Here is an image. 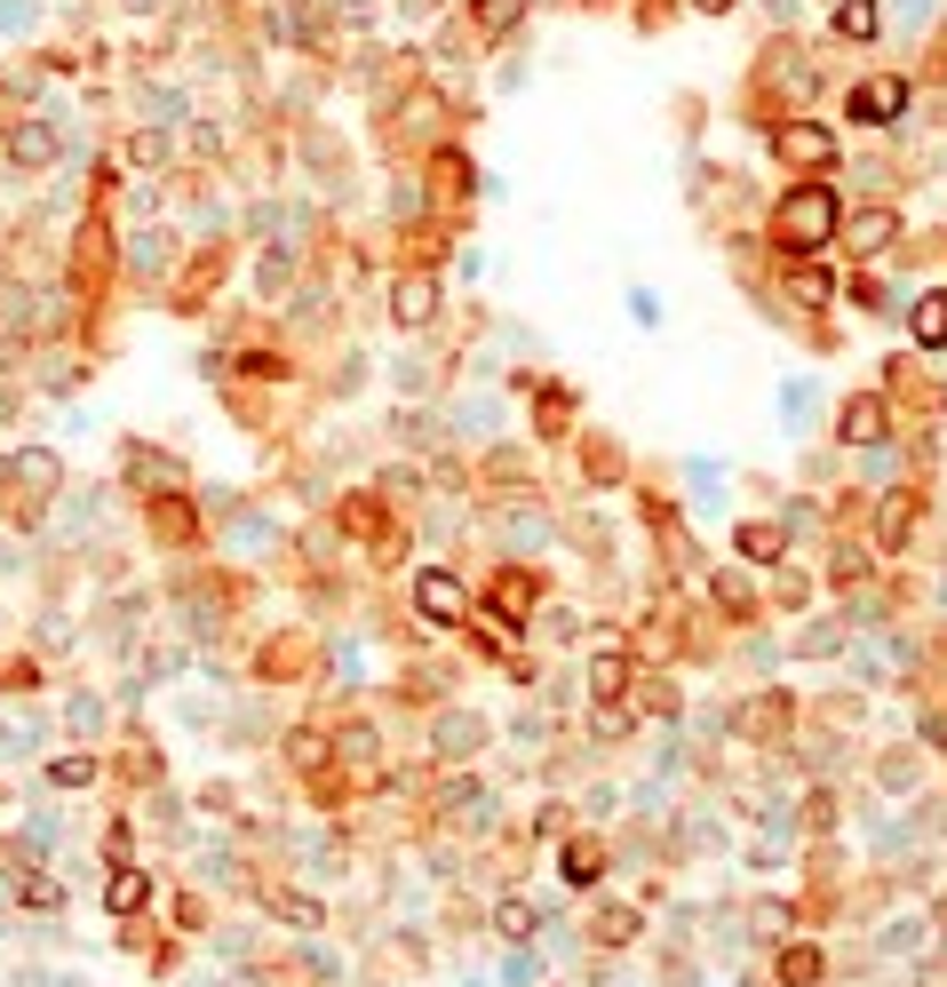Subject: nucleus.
Here are the masks:
<instances>
[{"instance_id": "f257e3e1", "label": "nucleus", "mask_w": 947, "mask_h": 987, "mask_svg": "<svg viewBox=\"0 0 947 987\" xmlns=\"http://www.w3.org/2000/svg\"><path fill=\"white\" fill-rule=\"evenodd\" d=\"M844 231V208L828 184H796L781 199V216H772V240H781V255H821L828 240Z\"/></svg>"}, {"instance_id": "f03ea898", "label": "nucleus", "mask_w": 947, "mask_h": 987, "mask_svg": "<svg viewBox=\"0 0 947 987\" xmlns=\"http://www.w3.org/2000/svg\"><path fill=\"white\" fill-rule=\"evenodd\" d=\"M772 152H781L789 167H804V176H821V167H836V135L812 128V120H789L781 135H772Z\"/></svg>"}, {"instance_id": "7ed1b4c3", "label": "nucleus", "mask_w": 947, "mask_h": 987, "mask_svg": "<svg viewBox=\"0 0 947 987\" xmlns=\"http://www.w3.org/2000/svg\"><path fill=\"white\" fill-rule=\"evenodd\" d=\"M415 614L422 622H462L470 614V590L454 582L447 566H430V573H415Z\"/></svg>"}, {"instance_id": "20e7f679", "label": "nucleus", "mask_w": 947, "mask_h": 987, "mask_svg": "<svg viewBox=\"0 0 947 987\" xmlns=\"http://www.w3.org/2000/svg\"><path fill=\"white\" fill-rule=\"evenodd\" d=\"M900 105H907V80H900V73H876V80L852 88V120H868V128L900 120Z\"/></svg>"}, {"instance_id": "39448f33", "label": "nucleus", "mask_w": 947, "mask_h": 987, "mask_svg": "<svg viewBox=\"0 0 947 987\" xmlns=\"http://www.w3.org/2000/svg\"><path fill=\"white\" fill-rule=\"evenodd\" d=\"M844 240H852V255H884V248L900 240V216H892V208H860Z\"/></svg>"}, {"instance_id": "423d86ee", "label": "nucleus", "mask_w": 947, "mask_h": 987, "mask_svg": "<svg viewBox=\"0 0 947 987\" xmlns=\"http://www.w3.org/2000/svg\"><path fill=\"white\" fill-rule=\"evenodd\" d=\"M836 430L852 438V447H876V438H884V398H844Z\"/></svg>"}, {"instance_id": "0eeeda50", "label": "nucleus", "mask_w": 947, "mask_h": 987, "mask_svg": "<svg viewBox=\"0 0 947 987\" xmlns=\"http://www.w3.org/2000/svg\"><path fill=\"white\" fill-rule=\"evenodd\" d=\"M430 311H438V287L422 279V271H415V279H398V295H390V319H398V327H422Z\"/></svg>"}, {"instance_id": "6e6552de", "label": "nucleus", "mask_w": 947, "mask_h": 987, "mask_svg": "<svg viewBox=\"0 0 947 987\" xmlns=\"http://www.w3.org/2000/svg\"><path fill=\"white\" fill-rule=\"evenodd\" d=\"M478 741H486L478 717H462V709H454V717H438V757H470Z\"/></svg>"}, {"instance_id": "1a4fd4ad", "label": "nucleus", "mask_w": 947, "mask_h": 987, "mask_svg": "<svg viewBox=\"0 0 947 987\" xmlns=\"http://www.w3.org/2000/svg\"><path fill=\"white\" fill-rule=\"evenodd\" d=\"M9 152H16L24 167H48V160H56V128H41V120H24V128L9 135Z\"/></svg>"}, {"instance_id": "9d476101", "label": "nucleus", "mask_w": 947, "mask_h": 987, "mask_svg": "<svg viewBox=\"0 0 947 987\" xmlns=\"http://www.w3.org/2000/svg\"><path fill=\"white\" fill-rule=\"evenodd\" d=\"M9 479H16V486H32V494H48V486L64 479V470H56V454H41V447H32V454H16V462H9Z\"/></svg>"}, {"instance_id": "9b49d317", "label": "nucleus", "mask_w": 947, "mask_h": 987, "mask_svg": "<svg viewBox=\"0 0 947 987\" xmlns=\"http://www.w3.org/2000/svg\"><path fill=\"white\" fill-rule=\"evenodd\" d=\"M144 892H152L144 868H120V876L104 884V908H112V915H135V908H144Z\"/></svg>"}, {"instance_id": "f8f14e48", "label": "nucleus", "mask_w": 947, "mask_h": 987, "mask_svg": "<svg viewBox=\"0 0 947 987\" xmlns=\"http://www.w3.org/2000/svg\"><path fill=\"white\" fill-rule=\"evenodd\" d=\"M128 470H135V479H152V486H184V470L167 462V454H152V447H135V454H128Z\"/></svg>"}, {"instance_id": "ddd939ff", "label": "nucleus", "mask_w": 947, "mask_h": 987, "mask_svg": "<svg viewBox=\"0 0 947 987\" xmlns=\"http://www.w3.org/2000/svg\"><path fill=\"white\" fill-rule=\"evenodd\" d=\"M494 924H502V940H533V900H518V892H510V900L494 908Z\"/></svg>"}, {"instance_id": "4468645a", "label": "nucleus", "mask_w": 947, "mask_h": 987, "mask_svg": "<svg viewBox=\"0 0 947 987\" xmlns=\"http://www.w3.org/2000/svg\"><path fill=\"white\" fill-rule=\"evenodd\" d=\"M916 343H947V295H924L916 303Z\"/></svg>"}, {"instance_id": "2eb2a0df", "label": "nucleus", "mask_w": 947, "mask_h": 987, "mask_svg": "<svg viewBox=\"0 0 947 987\" xmlns=\"http://www.w3.org/2000/svg\"><path fill=\"white\" fill-rule=\"evenodd\" d=\"M836 32H844V41H868V32H876V0H844V9H836Z\"/></svg>"}, {"instance_id": "dca6fc26", "label": "nucleus", "mask_w": 947, "mask_h": 987, "mask_svg": "<svg viewBox=\"0 0 947 987\" xmlns=\"http://www.w3.org/2000/svg\"><path fill=\"white\" fill-rule=\"evenodd\" d=\"M590 686H597V693H621V686H629V661L614 654V645H605V654L590 661Z\"/></svg>"}, {"instance_id": "f3484780", "label": "nucleus", "mask_w": 947, "mask_h": 987, "mask_svg": "<svg viewBox=\"0 0 947 987\" xmlns=\"http://www.w3.org/2000/svg\"><path fill=\"white\" fill-rule=\"evenodd\" d=\"M740 558H781V526H740Z\"/></svg>"}, {"instance_id": "a211bd4d", "label": "nucleus", "mask_w": 947, "mask_h": 987, "mask_svg": "<svg viewBox=\"0 0 947 987\" xmlns=\"http://www.w3.org/2000/svg\"><path fill=\"white\" fill-rule=\"evenodd\" d=\"M494 605H502V614H526V605H533V582H526V573H502V582H494Z\"/></svg>"}, {"instance_id": "6ab92c4d", "label": "nucleus", "mask_w": 947, "mask_h": 987, "mask_svg": "<svg viewBox=\"0 0 947 987\" xmlns=\"http://www.w3.org/2000/svg\"><path fill=\"white\" fill-rule=\"evenodd\" d=\"M565 876H573V884H597V844H590V836L565 844Z\"/></svg>"}, {"instance_id": "aec40b11", "label": "nucleus", "mask_w": 947, "mask_h": 987, "mask_svg": "<svg viewBox=\"0 0 947 987\" xmlns=\"http://www.w3.org/2000/svg\"><path fill=\"white\" fill-rule=\"evenodd\" d=\"M907 526H916V502L892 494V502H884V541H907Z\"/></svg>"}, {"instance_id": "412c9836", "label": "nucleus", "mask_w": 947, "mask_h": 987, "mask_svg": "<svg viewBox=\"0 0 947 987\" xmlns=\"http://www.w3.org/2000/svg\"><path fill=\"white\" fill-rule=\"evenodd\" d=\"M96 780V757H56V789H88Z\"/></svg>"}, {"instance_id": "4be33fe9", "label": "nucleus", "mask_w": 947, "mask_h": 987, "mask_svg": "<svg viewBox=\"0 0 947 987\" xmlns=\"http://www.w3.org/2000/svg\"><path fill=\"white\" fill-rule=\"evenodd\" d=\"M135 271H167V231H144V240H135Z\"/></svg>"}, {"instance_id": "5701e85b", "label": "nucleus", "mask_w": 947, "mask_h": 987, "mask_svg": "<svg viewBox=\"0 0 947 987\" xmlns=\"http://www.w3.org/2000/svg\"><path fill=\"white\" fill-rule=\"evenodd\" d=\"M287 757H295L302 772H319V757H327V741H319V733H295V741H287Z\"/></svg>"}, {"instance_id": "b1692460", "label": "nucleus", "mask_w": 947, "mask_h": 987, "mask_svg": "<svg viewBox=\"0 0 947 987\" xmlns=\"http://www.w3.org/2000/svg\"><path fill=\"white\" fill-rule=\"evenodd\" d=\"M271 908H279V915H287V924H319V908H311V900H302V892H271Z\"/></svg>"}, {"instance_id": "393cba45", "label": "nucleus", "mask_w": 947, "mask_h": 987, "mask_svg": "<svg viewBox=\"0 0 947 987\" xmlns=\"http://www.w3.org/2000/svg\"><path fill=\"white\" fill-rule=\"evenodd\" d=\"M510 17H518V0H478V24H486V32H502Z\"/></svg>"}, {"instance_id": "a878e982", "label": "nucleus", "mask_w": 947, "mask_h": 987, "mask_svg": "<svg viewBox=\"0 0 947 987\" xmlns=\"http://www.w3.org/2000/svg\"><path fill=\"white\" fill-rule=\"evenodd\" d=\"M781 972H789V979H812V972H821V956H812V947H796V956H781Z\"/></svg>"}, {"instance_id": "bb28decb", "label": "nucleus", "mask_w": 947, "mask_h": 987, "mask_svg": "<svg viewBox=\"0 0 947 987\" xmlns=\"http://www.w3.org/2000/svg\"><path fill=\"white\" fill-rule=\"evenodd\" d=\"M128 9H135V17H152V9H167V0H128Z\"/></svg>"}, {"instance_id": "cd10ccee", "label": "nucleus", "mask_w": 947, "mask_h": 987, "mask_svg": "<svg viewBox=\"0 0 947 987\" xmlns=\"http://www.w3.org/2000/svg\"><path fill=\"white\" fill-rule=\"evenodd\" d=\"M693 9H701V17H717V9H733V0H693Z\"/></svg>"}]
</instances>
